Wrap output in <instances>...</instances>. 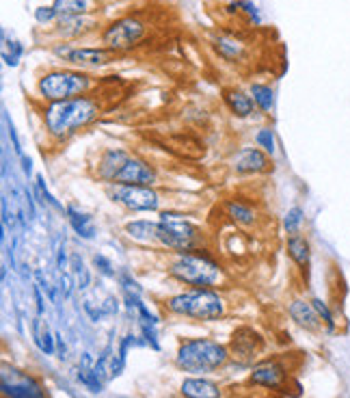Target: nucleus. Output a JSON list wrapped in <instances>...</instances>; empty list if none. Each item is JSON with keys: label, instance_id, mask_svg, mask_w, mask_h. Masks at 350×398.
<instances>
[{"label": "nucleus", "instance_id": "obj_1", "mask_svg": "<svg viewBox=\"0 0 350 398\" xmlns=\"http://www.w3.org/2000/svg\"><path fill=\"white\" fill-rule=\"evenodd\" d=\"M97 104L89 98H72L50 102L43 111V124L52 139H67L80 128L89 126L97 117Z\"/></svg>", "mask_w": 350, "mask_h": 398}, {"label": "nucleus", "instance_id": "obj_2", "mask_svg": "<svg viewBox=\"0 0 350 398\" xmlns=\"http://www.w3.org/2000/svg\"><path fill=\"white\" fill-rule=\"evenodd\" d=\"M229 353L223 344H219L217 340L210 338H193L180 344L177 355H175V364L186 370V373L193 375H206V373H214L227 364Z\"/></svg>", "mask_w": 350, "mask_h": 398}, {"label": "nucleus", "instance_id": "obj_3", "mask_svg": "<svg viewBox=\"0 0 350 398\" xmlns=\"http://www.w3.org/2000/svg\"><path fill=\"white\" fill-rule=\"evenodd\" d=\"M169 273L177 281L193 288H212L223 277L219 262L212 260L208 253H201L199 249L177 253L175 260L171 262Z\"/></svg>", "mask_w": 350, "mask_h": 398}, {"label": "nucleus", "instance_id": "obj_4", "mask_svg": "<svg viewBox=\"0 0 350 398\" xmlns=\"http://www.w3.org/2000/svg\"><path fill=\"white\" fill-rule=\"evenodd\" d=\"M167 310L177 316H188L201 323L219 321L225 314V301L210 288H193L188 293L167 299Z\"/></svg>", "mask_w": 350, "mask_h": 398}, {"label": "nucleus", "instance_id": "obj_5", "mask_svg": "<svg viewBox=\"0 0 350 398\" xmlns=\"http://www.w3.org/2000/svg\"><path fill=\"white\" fill-rule=\"evenodd\" d=\"M201 243V230L180 212H160L158 219V245L182 251H195Z\"/></svg>", "mask_w": 350, "mask_h": 398}, {"label": "nucleus", "instance_id": "obj_6", "mask_svg": "<svg viewBox=\"0 0 350 398\" xmlns=\"http://www.w3.org/2000/svg\"><path fill=\"white\" fill-rule=\"evenodd\" d=\"M91 87L89 76L80 74V72H67V69H57L50 72L39 78V95L50 102H59V100H72L74 95L85 93Z\"/></svg>", "mask_w": 350, "mask_h": 398}, {"label": "nucleus", "instance_id": "obj_7", "mask_svg": "<svg viewBox=\"0 0 350 398\" xmlns=\"http://www.w3.org/2000/svg\"><path fill=\"white\" fill-rule=\"evenodd\" d=\"M0 385H3L5 398H46L41 383L24 370L5 364L3 375H0Z\"/></svg>", "mask_w": 350, "mask_h": 398}, {"label": "nucleus", "instance_id": "obj_8", "mask_svg": "<svg viewBox=\"0 0 350 398\" xmlns=\"http://www.w3.org/2000/svg\"><path fill=\"white\" fill-rule=\"evenodd\" d=\"M145 35V24L137 18H121L104 31L102 41L109 50H130Z\"/></svg>", "mask_w": 350, "mask_h": 398}, {"label": "nucleus", "instance_id": "obj_9", "mask_svg": "<svg viewBox=\"0 0 350 398\" xmlns=\"http://www.w3.org/2000/svg\"><path fill=\"white\" fill-rule=\"evenodd\" d=\"M113 201L126 206L128 210H158V193L152 191L149 187H130V184H115V189H111Z\"/></svg>", "mask_w": 350, "mask_h": 398}, {"label": "nucleus", "instance_id": "obj_10", "mask_svg": "<svg viewBox=\"0 0 350 398\" xmlns=\"http://www.w3.org/2000/svg\"><path fill=\"white\" fill-rule=\"evenodd\" d=\"M55 55L67 63L80 65V67H97L109 63L111 52L109 50H100V48H74L69 44L55 46Z\"/></svg>", "mask_w": 350, "mask_h": 398}, {"label": "nucleus", "instance_id": "obj_11", "mask_svg": "<svg viewBox=\"0 0 350 398\" xmlns=\"http://www.w3.org/2000/svg\"><path fill=\"white\" fill-rule=\"evenodd\" d=\"M156 171L154 167H149L141 158L130 156L128 161L123 163V167L119 169L115 184H130V187H152L156 182Z\"/></svg>", "mask_w": 350, "mask_h": 398}, {"label": "nucleus", "instance_id": "obj_12", "mask_svg": "<svg viewBox=\"0 0 350 398\" xmlns=\"http://www.w3.org/2000/svg\"><path fill=\"white\" fill-rule=\"evenodd\" d=\"M249 379H251V383L268 387V390H281L288 381V373L279 361L266 359V361H260L251 368Z\"/></svg>", "mask_w": 350, "mask_h": 398}, {"label": "nucleus", "instance_id": "obj_13", "mask_svg": "<svg viewBox=\"0 0 350 398\" xmlns=\"http://www.w3.org/2000/svg\"><path fill=\"white\" fill-rule=\"evenodd\" d=\"M262 349V338L251 327H240L231 336V355L242 364L251 361Z\"/></svg>", "mask_w": 350, "mask_h": 398}, {"label": "nucleus", "instance_id": "obj_14", "mask_svg": "<svg viewBox=\"0 0 350 398\" xmlns=\"http://www.w3.org/2000/svg\"><path fill=\"white\" fill-rule=\"evenodd\" d=\"M234 169L238 173H260L268 169V156L257 147H242L234 156Z\"/></svg>", "mask_w": 350, "mask_h": 398}, {"label": "nucleus", "instance_id": "obj_15", "mask_svg": "<svg viewBox=\"0 0 350 398\" xmlns=\"http://www.w3.org/2000/svg\"><path fill=\"white\" fill-rule=\"evenodd\" d=\"M288 314L296 325L307 331H318L322 327V321H320L316 307L311 305V301H303V299L292 301L288 307Z\"/></svg>", "mask_w": 350, "mask_h": 398}, {"label": "nucleus", "instance_id": "obj_16", "mask_svg": "<svg viewBox=\"0 0 350 398\" xmlns=\"http://www.w3.org/2000/svg\"><path fill=\"white\" fill-rule=\"evenodd\" d=\"M130 158L128 152L123 150H106L100 158V165H97V175L104 182H115L119 169L123 167V163Z\"/></svg>", "mask_w": 350, "mask_h": 398}, {"label": "nucleus", "instance_id": "obj_17", "mask_svg": "<svg viewBox=\"0 0 350 398\" xmlns=\"http://www.w3.org/2000/svg\"><path fill=\"white\" fill-rule=\"evenodd\" d=\"M285 249H288V256L292 258V262L296 264V267L307 273L309 267H311V245H309L307 238L303 234H292L288 238Z\"/></svg>", "mask_w": 350, "mask_h": 398}, {"label": "nucleus", "instance_id": "obj_18", "mask_svg": "<svg viewBox=\"0 0 350 398\" xmlns=\"http://www.w3.org/2000/svg\"><path fill=\"white\" fill-rule=\"evenodd\" d=\"M180 392L184 398H221V387L214 381L201 379V377L184 379L180 385Z\"/></svg>", "mask_w": 350, "mask_h": 398}, {"label": "nucleus", "instance_id": "obj_19", "mask_svg": "<svg viewBox=\"0 0 350 398\" xmlns=\"http://www.w3.org/2000/svg\"><path fill=\"white\" fill-rule=\"evenodd\" d=\"M31 333H33V340L37 344V349L43 355H55V351H57V336L50 333V329H48V325L43 321V314H37L33 318Z\"/></svg>", "mask_w": 350, "mask_h": 398}, {"label": "nucleus", "instance_id": "obj_20", "mask_svg": "<svg viewBox=\"0 0 350 398\" xmlns=\"http://www.w3.org/2000/svg\"><path fill=\"white\" fill-rule=\"evenodd\" d=\"M78 381L93 394H100L104 387V381L100 379L97 370H95V361L89 353H83V357L78 361Z\"/></svg>", "mask_w": 350, "mask_h": 398}, {"label": "nucleus", "instance_id": "obj_21", "mask_svg": "<svg viewBox=\"0 0 350 398\" xmlns=\"http://www.w3.org/2000/svg\"><path fill=\"white\" fill-rule=\"evenodd\" d=\"M65 215H67V221H69L72 230H74L80 238H85V241H91V238L95 236V223H93V219L87 215V212L78 210L76 206H67V208H65Z\"/></svg>", "mask_w": 350, "mask_h": 398}, {"label": "nucleus", "instance_id": "obj_22", "mask_svg": "<svg viewBox=\"0 0 350 398\" xmlns=\"http://www.w3.org/2000/svg\"><path fill=\"white\" fill-rule=\"evenodd\" d=\"M223 100L236 117H249L253 113V98L242 89H227L223 93Z\"/></svg>", "mask_w": 350, "mask_h": 398}, {"label": "nucleus", "instance_id": "obj_23", "mask_svg": "<svg viewBox=\"0 0 350 398\" xmlns=\"http://www.w3.org/2000/svg\"><path fill=\"white\" fill-rule=\"evenodd\" d=\"M126 234L132 238V241L149 245V243H158V223H149V221H132L126 225Z\"/></svg>", "mask_w": 350, "mask_h": 398}, {"label": "nucleus", "instance_id": "obj_24", "mask_svg": "<svg viewBox=\"0 0 350 398\" xmlns=\"http://www.w3.org/2000/svg\"><path fill=\"white\" fill-rule=\"evenodd\" d=\"M225 212H227V217H229L234 223H238V225H251V223L255 221L253 208L247 206V204H242V201H238V199L225 201Z\"/></svg>", "mask_w": 350, "mask_h": 398}, {"label": "nucleus", "instance_id": "obj_25", "mask_svg": "<svg viewBox=\"0 0 350 398\" xmlns=\"http://www.w3.org/2000/svg\"><path fill=\"white\" fill-rule=\"evenodd\" d=\"M93 26V20L85 15H76V18H59V33L65 37H78L85 31H89Z\"/></svg>", "mask_w": 350, "mask_h": 398}, {"label": "nucleus", "instance_id": "obj_26", "mask_svg": "<svg viewBox=\"0 0 350 398\" xmlns=\"http://www.w3.org/2000/svg\"><path fill=\"white\" fill-rule=\"evenodd\" d=\"M52 7L59 18H76L91 11V0H55Z\"/></svg>", "mask_w": 350, "mask_h": 398}, {"label": "nucleus", "instance_id": "obj_27", "mask_svg": "<svg viewBox=\"0 0 350 398\" xmlns=\"http://www.w3.org/2000/svg\"><path fill=\"white\" fill-rule=\"evenodd\" d=\"M214 48H217V52L227 59V61H238L242 55H245V48H242L240 41L231 39V37H219L217 41H214Z\"/></svg>", "mask_w": 350, "mask_h": 398}, {"label": "nucleus", "instance_id": "obj_28", "mask_svg": "<svg viewBox=\"0 0 350 398\" xmlns=\"http://www.w3.org/2000/svg\"><path fill=\"white\" fill-rule=\"evenodd\" d=\"M251 95H253V102L260 106L264 113H271L273 106H275V95H273V89L266 87V85H251Z\"/></svg>", "mask_w": 350, "mask_h": 398}, {"label": "nucleus", "instance_id": "obj_29", "mask_svg": "<svg viewBox=\"0 0 350 398\" xmlns=\"http://www.w3.org/2000/svg\"><path fill=\"white\" fill-rule=\"evenodd\" d=\"M311 305L316 307V312H318V316H320L322 325L327 327L329 333H333V331H335V316H333L331 307L327 305V301H322L320 297H314V299H311Z\"/></svg>", "mask_w": 350, "mask_h": 398}, {"label": "nucleus", "instance_id": "obj_30", "mask_svg": "<svg viewBox=\"0 0 350 398\" xmlns=\"http://www.w3.org/2000/svg\"><path fill=\"white\" fill-rule=\"evenodd\" d=\"M5 37V35H3ZM22 52H24V48H22V44L20 41H9L7 37L3 39V59H5V63L9 65V67H15L18 63H20V57H22Z\"/></svg>", "mask_w": 350, "mask_h": 398}, {"label": "nucleus", "instance_id": "obj_31", "mask_svg": "<svg viewBox=\"0 0 350 398\" xmlns=\"http://www.w3.org/2000/svg\"><path fill=\"white\" fill-rule=\"evenodd\" d=\"M301 225H303V208L299 206H294L285 212V217H283V227L285 232L292 236V234H299L301 232Z\"/></svg>", "mask_w": 350, "mask_h": 398}, {"label": "nucleus", "instance_id": "obj_32", "mask_svg": "<svg viewBox=\"0 0 350 398\" xmlns=\"http://www.w3.org/2000/svg\"><path fill=\"white\" fill-rule=\"evenodd\" d=\"M72 269H74V275L78 277V288L85 290V288L89 286V281H91V275H89V271L85 269L83 258H80V256H72Z\"/></svg>", "mask_w": 350, "mask_h": 398}, {"label": "nucleus", "instance_id": "obj_33", "mask_svg": "<svg viewBox=\"0 0 350 398\" xmlns=\"http://www.w3.org/2000/svg\"><path fill=\"white\" fill-rule=\"evenodd\" d=\"M255 141H257V147H262L266 154H275V135H273V130H268V128H262L257 135H255Z\"/></svg>", "mask_w": 350, "mask_h": 398}, {"label": "nucleus", "instance_id": "obj_34", "mask_svg": "<svg viewBox=\"0 0 350 398\" xmlns=\"http://www.w3.org/2000/svg\"><path fill=\"white\" fill-rule=\"evenodd\" d=\"M35 187H37V195L41 197V201H43V204H48V206H52V208H55V210L63 212V206H61V204H59V201H57L55 197L50 195V191L46 189V182H43V178H41V175H37Z\"/></svg>", "mask_w": 350, "mask_h": 398}, {"label": "nucleus", "instance_id": "obj_35", "mask_svg": "<svg viewBox=\"0 0 350 398\" xmlns=\"http://www.w3.org/2000/svg\"><path fill=\"white\" fill-rule=\"evenodd\" d=\"M93 264H95V269H97L104 277H113V275H115L113 264L106 260L104 256H95V258H93Z\"/></svg>", "mask_w": 350, "mask_h": 398}, {"label": "nucleus", "instance_id": "obj_36", "mask_svg": "<svg viewBox=\"0 0 350 398\" xmlns=\"http://www.w3.org/2000/svg\"><path fill=\"white\" fill-rule=\"evenodd\" d=\"M35 18H37L39 24H48V22H52V20H57L59 15H57L55 7H39V9L35 11Z\"/></svg>", "mask_w": 350, "mask_h": 398}, {"label": "nucleus", "instance_id": "obj_37", "mask_svg": "<svg viewBox=\"0 0 350 398\" xmlns=\"http://www.w3.org/2000/svg\"><path fill=\"white\" fill-rule=\"evenodd\" d=\"M57 336V351H59V359H65V353H67V347H65V342H63V336L61 333H55Z\"/></svg>", "mask_w": 350, "mask_h": 398}]
</instances>
